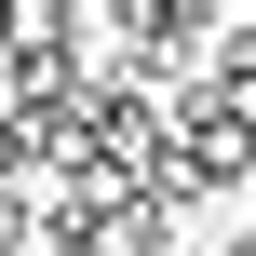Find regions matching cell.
Masks as SVG:
<instances>
[{
  "label": "cell",
  "instance_id": "cell-1",
  "mask_svg": "<svg viewBox=\"0 0 256 256\" xmlns=\"http://www.w3.org/2000/svg\"><path fill=\"white\" fill-rule=\"evenodd\" d=\"M108 27H122V68H135V81H176V68L202 54V27H216V14H202V0H122Z\"/></svg>",
  "mask_w": 256,
  "mask_h": 256
},
{
  "label": "cell",
  "instance_id": "cell-2",
  "mask_svg": "<svg viewBox=\"0 0 256 256\" xmlns=\"http://www.w3.org/2000/svg\"><path fill=\"white\" fill-rule=\"evenodd\" d=\"M27 162H40V122H27V108H0V189H14Z\"/></svg>",
  "mask_w": 256,
  "mask_h": 256
},
{
  "label": "cell",
  "instance_id": "cell-3",
  "mask_svg": "<svg viewBox=\"0 0 256 256\" xmlns=\"http://www.w3.org/2000/svg\"><path fill=\"white\" fill-rule=\"evenodd\" d=\"M27 230H40V189H0V256H27Z\"/></svg>",
  "mask_w": 256,
  "mask_h": 256
}]
</instances>
